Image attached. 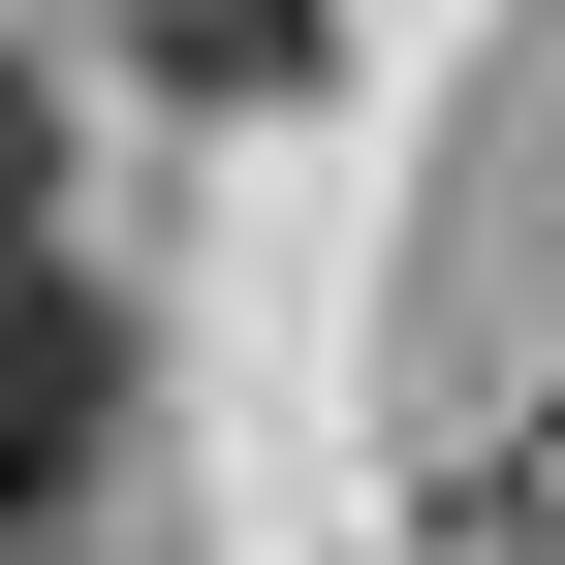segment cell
<instances>
[{"label": "cell", "instance_id": "cell-2", "mask_svg": "<svg viewBox=\"0 0 565 565\" xmlns=\"http://www.w3.org/2000/svg\"><path fill=\"white\" fill-rule=\"evenodd\" d=\"M32 189H63V126H32V95H0V221H32Z\"/></svg>", "mask_w": 565, "mask_h": 565}, {"label": "cell", "instance_id": "cell-1", "mask_svg": "<svg viewBox=\"0 0 565 565\" xmlns=\"http://www.w3.org/2000/svg\"><path fill=\"white\" fill-rule=\"evenodd\" d=\"M95 440H126V315L0 221V565H95Z\"/></svg>", "mask_w": 565, "mask_h": 565}]
</instances>
